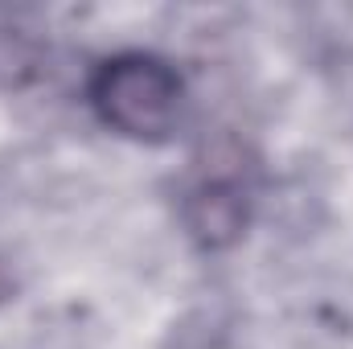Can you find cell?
I'll return each instance as SVG.
<instances>
[{"label": "cell", "instance_id": "6da1fadb", "mask_svg": "<svg viewBox=\"0 0 353 349\" xmlns=\"http://www.w3.org/2000/svg\"><path fill=\"white\" fill-rule=\"evenodd\" d=\"M94 115L128 140H165L185 115V83L157 54H115L90 74Z\"/></svg>", "mask_w": 353, "mask_h": 349}, {"label": "cell", "instance_id": "7a4b0ae2", "mask_svg": "<svg viewBox=\"0 0 353 349\" xmlns=\"http://www.w3.org/2000/svg\"><path fill=\"white\" fill-rule=\"evenodd\" d=\"M185 222L197 243L205 247H226L243 235L247 226V185L234 173H210L201 177L189 197H185Z\"/></svg>", "mask_w": 353, "mask_h": 349}]
</instances>
